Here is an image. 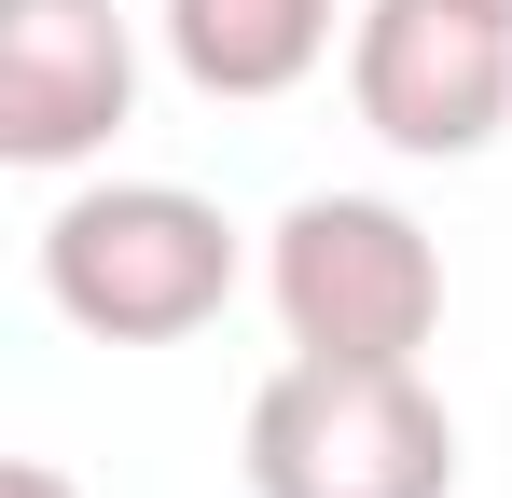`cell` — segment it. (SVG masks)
I'll use <instances>...</instances> for the list:
<instances>
[{
  "mask_svg": "<svg viewBox=\"0 0 512 498\" xmlns=\"http://www.w3.org/2000/svg\"><path fill=\"white\" fill-rule=\"evenodd\" d=\"M250 249L194 180H84L42 222V305L97 346H180L236 305Z\"/></svg>",
  "mask_w": 512,
  "mask_h": 498,
  "instance_id": "obj_1",
  "label": "cell"
},
{
  "mask_svg": "<svg viewBox=\"0 0 512 498\" xmlns=\"http://www.w3.org/2000/svg\"><path fill=\"white\" fill-rule=\"evenodd\" d=\"M0 498H84V485H70L56 457H14V471H0Z\"/></svg>",
  "mask_w": 512,
  "mask_h": 498,
  "instance_id": "obj_7",
  "label": "cell"
},
{
  "mask_svg": "<svg viewBox=\"0 0 512 498\" xmlns=\"http://www.w3.org/2000/svg\"><path fill=\"white\" fill-rule=\"evenodd\" d=\"M346 97L388 153L471 166L512 125V14L499 0H360L346 28Z\"/></svg>",
  "mask_w": 512,
  "mask_h": 498,
  "instance_id": "obj_4",
  "label": "cell"
},
{
  "mask_svg": "<svg viewBox=\"0 0 512 498\" xmlns=\"http://www.w3.org/2000/svg\"><path fill=\"white\" fill-rule=\"evenodd\" d=\"M250 498H457V415L416 360H277L250 388Z\"/></svg>",
  "mask_w": 512,
  "mask_h": 498,
  "instance_id": "obj_2",
  "label": "cell"
},
{
  "mask_svg": "<svg viewBox=\"0 0 512 498\" xmlns=\"http://www.w3.org/2000/svg\"><path fill=\"white\" fill-rule=\"evenodd\" d=\"M139 111V28L111 0H0V153L84 166Z\"/></svg>",
  "mask_w": 512,
  "mask_h": 498,
  "instance_id": "obj_5",
  "label": "cell"
},
{
  "mask_svg": "<svg viewBox=\"0 0 512 498\" xmlns=\"http://www.w3.org/2000/svg\"><path fill=\"white\" fill-rule=\"evenodd\" d=\"M153 28L194 97H291L333 56V0H167Z\"/></svg>",
  "mask_w": 512,
  "mask_h": 498,
  "instance_id": "obj_6",
  "label": "cell"
},
{
  "mask_svg": "<svg viewBox=\"0 0 512 498\" xmlns=\"http://www.w3.org/2000/svg\"><path fill=\"white\" fill-rule=\"evenodd\" d=\"M263 305L305 360H429L443 249L388 194H291L277 236H263Z\"/></svg>",
  "mask_w": 512,
  "mask_h": 498,
  "instance_id": "obj_3",
  "label": "cell"
},
{
  "mask_svg": "<svg viewBox=\"0 0 512 498\" xmlns=\"http://www.w3.org/2000/svg\"><path fill=\"white\" fill-rule=\"evenodd\" d=\"M499 14H512V0H499Z\"/></svg>",
  "mask_w": 512,
  "mask_h": 498,
  "instance_id": "obj_8",
  "label": "cell"
}]
</instances>
